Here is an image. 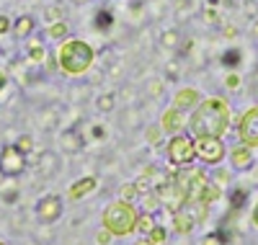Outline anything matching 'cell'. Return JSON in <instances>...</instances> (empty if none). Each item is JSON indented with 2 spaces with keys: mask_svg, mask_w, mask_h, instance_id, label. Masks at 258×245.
<instances>
[{
  "mask_svg": "<svg viewBox=\"0 0 258 245\" xmlns=\"http://www.w3.org/2000/svg\"><path fill=\"white\" fill-rule=\"evenodd\" d=\"M191 137H222L230 127V106L222 98H202L188 116Z\"/></svg>",
  "mask_w": 258,
  "mask_h": 245,
  "instance_id": "1",
  "label": "cell"
},
{
  "mask_svg": "<svg viewBox=\"0 0 258 245\" xmlns=\"http://www.w3.org/2000/svg\"><path fill=\"white\" fill-rule=\"evenodd\" d=\"M93 59H96V52L88 41H83V39H64L59 44V49H57V65H59V70L64 75H83V73H88L93 68Z\"/></svg>",
  "mask_w": 258,
  "mask_h": 245,
  "instance_id": "2",
  "label": "cell"
},
{
  "mask_svg": "<svg viewBox=\"0 0 258 245\" xmlns=\"http://www.w3.org/2000/svg\"><path fill=\"white\" fill-rule=\"evenodd\" d=\"M137 209L132 202H124V199H116L109 207L103 209V217H101V225L109 230L114 237H126L135 232V225H137Z\"/></svg>",
  "mask_w": 258,
  "mask_h": 245,
  "instance_id": "3",
  "label": "cell"
},
{
  "mask_svg": "<svg viewBox=\"0 0 258 245\" xmlns=\"http://www.w3.org/2000/svg\"><path fill=\"white\" fill-rule=\"evenodd\" d=\"M165 158L170 165H188L197 160V142H194L191 135H183V132H178V135H170V140L165 142Z\"/></svg>",
  "mask_w": 258,
  "mask_h": 245,
  "instance_id": "4",
  "label": "cell"
},
{
  "mask_svg": "<svg viewBox=\"0 0 258 245\" xmlns=\"http://www.w3.org/2000/svg\"><path fill=\"white\" fill-rule=\"evenodd\" d=\"M194 142H197V158L207 165H217L222 163L225 158V142L222 137H194Z\"/></svg>",
  "mask_w": 258,
  "mask_h": 245,
  "instance_id": "5",
  "label": "cell"
},
{
  "mask_svg": "<svg viewBox=\"0 0 258 245\" xmlns=\"http://www.w3.org/2000/svg\"><path fill=\"white\" fill-rule=\"evenodd\" d=\"M24 170H26V155L16 145H6L3 150H0V173L11 175V178H18Z\"/></svg>",
  "mask_w": 258,
  "mask_h": 245,
  "instance_id": "6",
  "label": "cell"
},
{
  "mask_svg": "<svg viewBox=\"0 0 258 245\" xmlns=\"http://www.w3.org/2000/svg\"><path fill=\"white\" fill-rule=\"evenodd\" d=\"M62 212H64V204H62V196L57 194H47L36 202V219L41 225H54L62 217Z\"/></svg>",
  "mask_w": 258,
  "mask_h": 245,
  "instance_id": "7",
  "label": "cell"
},
{
  "mask_svg": "<svg viewBox=\"0 0 258 245\" xmlns=\"http://www.w3.org/2000/svg\"><path fill=\"white\" fill-rule=\"evenodd\" d=\"M238 135H240V142H243V145H248V147H258V106L248 108L245 114L240 116Z\"/></svg>",
  "mask_w": 258,
  "mask_h": 245,
  "instance_id": "8",
  "label": "cell"
},
{
  "mask_svg": "<svg viewBox=\"0 0 258 245\" xmlns=\"http://www.w3.org/2000/svg\"><path fill=\"white\" fill-rule=\"evenodd\" d=\"M188 124L186 119V111L176 108V106H168L163 111V116H160V129H163V135H178V132H183Z\"/></svg>",
  "mask_w": 258,
  "mask_h": 245,
  "instance_id": "9",
  "label": "cell"
},
{
  "mask_svg": "<svg viewBox=\"0 0 258 245\" xmlns=\"http://www.w3.org/2000/svg\"><path fill=\"white\" fill-rule=\"evenodd\" d=\"M59 147H62V152H68V155H75V152H80L83 147H85V137H83V132L80 129H75V127H68L59 135Z\"/></svg>",
  "mask_w": 258,
  "mask_h": 245,
  "instance_id": "10",
  "label": "cell"
},
{
  "mask_svg": "<svg viewBox=\"0 0 258 245\" xmlns=\"http://www.w3.org/2000/svg\"><path fill=\"white\" fill-rule=\"evenodd\" d=\"M96 186H98V178L96 175H83V178H78V181L68 189V196L73 199V202H80V199L91 196L96 191Z\"/></svg>",
  "mask_w": 258,
  "mask_h": 245,
  "instance_id": "11",
  "label": "cell"
},
{
  "mask_svg": "<svg viewBox=\"0 0 258 245\" xmlns=\"http://www.w3.org/2000/svg\"><path fill=\"white\" fill-rule=\"evenodd\" d=\"M202 101V93L197 91V88H181V91L173 96V106L181 108V111H191L194 106H199Z\"/></svg>",
  "mask_w": 258,
  "mask_h": 245,
  "instance_id": "12",
  "label": "cell"
},
{
  "mask_svg": "<svg viewBox=\"0 0 258 245\" xmlns=\"http://www.w3.org/2000/svg\"><path fill=\"white\" fill-rule=\"evenodd\" d=\"M11 31H13L16 39H29V36L36 31V18H34V16H18V18L13 21Z\"/></svg>",
  "mask_w": 258,
  "mask_h": 245,
  "instance_id": "13",
  "label": "cell"
},
{
  "mask_svg": "<svg viewBox=\"0 0 258 245\" xmlns=\"http://www.w3.org/2000/svg\"><path fill=\"white\" fill-rule=\"evenodd\" d=\"M194 225H197V219H194V214H191L188 209H178V212H173V222H170V227H173L176 232L186 235V232L194 230Z\"/></svg>",
  "mask_w": 258,
  "mask_h": 245,
  "instance_id": "14",
  "label": "cell"
},
{
  "mask_svg": "<svg viewBox=\"0 0 258 245\" xmlns=\"http://www.w3.org/2000/svg\"><path fill=\"white\" fill-rule=\"evenodd\" d=\"M18 196H21V189L16 183V178L6 175V181H0V199H3L6 204H16Z\"/></svg>",
  "mask_w": 258,
  "mask_h": 245,
  "instance_id": "15",
  "label": "cell"
},
{
  "mask_svg": "<svg viewBox=\"0 0 258 245\" xmlns=\"http://www.w3.org/2000/svg\"><path fill=\"white\" fill-rule=\"evenodd\" d=\"M111 26H114V13H111V8H98L96 13H93V29L96 31H111Z\"/></svg>",
  "mask_w": 258,
  "mask_h": 245,
  "instance_id": "16",
  "label": "cell"
},
{
  "mask_svg": "<svg viewBox=\"0 0 258 245\" xmlns=\"http://www.w3.org/2000/svg\"><path fill=\"white\" fill-rule=\"evenodd\" d=\"M230 158H232V165H235V168H240V170H243V168L250 165L253 155H250V147L240 142L238 147H232V150H230Z\"/></svg>",
  "mask_w": 258,
  "mask_h": 245,
  "instance_id": "17",
  "label": "cell"
},
{
  "mask_svg": "<svg viewBox=\"0 0 258 245\" xmlns=\"http://www.w3.org/2000/svg\"><path fill=\"white\" fill-rule=\"evenodd\" d=\"M39 173H44V175H52L59 165V158H57V152H41V158H39Z\"/></svg>",
  "mask_w": 258,
  "mask_h": 245,
  "instance_id": "18",
  "label": "cell"
},
{
  "mask_svg": "<svg viewBox=\"0 0 258 245\" xmlns=\"http://www.w3.org/2000/svg\"><path fill=\"white\" fill-rule=\"evenodd\" d=\"M155 225H158L155 214H150V212H140V214H137V225H135V232H140V235H150V230H153Z\"/></svg>",
  "mask_w": 258,
  "mask_h": 245,
  "instance_id": "19",
  "label": "cell"
},
{
  "mask_svg": "<svg viewBox=\"0 0 258 245\" xmlns=\"http://www.w3.org/2000/svg\"><path fill=\"white\" fill-rule=\"evenodd\" d=\"M26 57H29V62H31V65H41V62L47 59V49H44V44L34 39V41L29 44V47H26Z\"/></svg>",
  "mask_w": 258,
  "mask_h": 245,
  "instance_id": "20",
  "label": "cell"
},
{
  "mask_svg": "<svg viewBox=\"0 0 258 245\" xmlns=\"http://www.w3.org/2000/svg\"><path fill=\"white\" fill-rule=\"evenodd\" d=\"M140 202H142V212L158 214V209H160V199H158L155 191H145V194H140Z\"/></svg>",
  "mask_w": 258,
  "mask_h": 245,
  "instance_id": "21",
  "label": "cell"
},
{
  "mask_svg": "<svg viewBox=\"0 0 258 245\" xmlns=\"http://www.w3.org/2000/svg\"><path fill=\"white\" fill-rule=\"evenodd\" d=\"M68 34H70V26L64 24V21H57V24H49V29H47V36H49V39H59V41H64V39H68Z\"/></svg>",
  "mask_w": 258,
  "mask_h": 245,
  "instance_id": "22",
  "label": "cell"
},
{
  "mask_svg": "<svg viewBox=\"0 0 258 245\" xmlns=\"http://www.w3.org/2000/svg\"><path fill=\"white\" fill-rule=\"evenodd\" d=\"M114 106H116V93H101L98 98H96V108L98 111H114Z\"/></svg>",
  "mask_w": 258,
  "mask_h": 245,
  "instance_id": "23",
  "label": "cell"
},
{
  "mask_svg": "<svg viewBox=\"0 0 258 245\" xmlns=\"http://www.w3.org/2000/svg\"><path fill=\"white\" fill-rule=\"evenodd\" d=\"M119 199H124V202H132L135 204V199H140V189H137V183L132 181V183H121V189H119Z\"/></svg>",
  "mask_w": 258,
  "mask_h": 245,
  "instance_id": "24",
  "label": "cell"
},
{
  "mask_svg": "<svg viewBox=\"0 0 258 245\" xmlns=\"http://www.w3.org/2000/svg\"><path fill=\"white\" fill-rule=\"evenodd\" d=\"M145 237H150V242H153V245H165V240H168V230L160 227V225H155L153 230H150V235H145Z\"/></svg>",
  "mask_w": 258,
  "mask_h": 245,
  "instance_id": "25",
  "label": "cell"
},
{
  "mask_svg": "<svg viewBox=\"0 0 258 245\" xmlns=\"http://www.w3.org/2000/svg\"><path fill=\"white\" fill-rule=\"evenodd\" d=\"M222 65H225V68H230V70H235L240 65V49H227L222 54Z\"/></svg>",
  "mask_w": 258,
  "mask_h": 245,
  "instance_id": "26",
  "label": "cell"
},
{
  "mask_svg": "<svg viewBox=\"0 0 258 245\" xmlns=\"http://www.w3.org/2000/svg\"><path fill=\"white\" fill-rule=\"evenodd\" d=\"M160 44H163L165 49H173L176 44H181V41H178V31H173V29H168V31H165V34L160 36Z\"/></svg>",
  "mask_w": 258,
  "mask_h": 245,
  "instance_id": "27",
  "label": "cell"
},
{
  "mask_svg": "<svg viewBox=\"0 0 258 245\" xmlns=\"http://www.w3.org/2000/svg\"><path fill=\"white\" fill-rule=\"evenodd\" d=\"M16 147H18L21 152H24V155H29V152L34 150V140H31L29 135H21V137L16 140Z\"/></svg>",
  "mask_w": 258,
  "mask_h": 245,
  "instance_id": "28",
  "label": "cell"
},
{
  "mask_svg": "<svg viewBox=\"0 0 258 245\" xmlns=\"http://www.w3.org/2000/svg\"><path fill=\"white\" fill-rule=\"evenodd\" d=\"M147 91H150V96L158 98V96L165 93V83H163V80H150V83H147Z\"/></svg>",
  "mask_w": 258,
  "mask_h": 245,
  "instance_id": "29",
  "label": "cell"
},
{
  "mask_svg": "<svg viewBox=\"0 0 258 245\" xmlns=\"http://www.w3.org/2000/svg\"><path fill=\"white\" fill-rule=\"evenodd\" d=\"M44 21L47 24H57V21H62V8H47L44 11Z\"/></svg>",
  "mask_w": 258,
  "mask_h": 245,
  "instance_id": "30",
  "label": "cell"
},
{
  "mask_svg": "<svg viewBox=\"0 0 258 245\" xmlns=\"http://www.w3.org/2000/svg\"><path fill=\"white\" fill-rule=\"evenodd\" d=\"M160 137H163V129H160V124L147 129V142H150V145H158V142H160Z\"/></svg>",
  "mask_w": 258,
  "mask_h": 245,
  "instance_id": "31",
  "label": "cell"
},
{
  "mask_svg": "<svg viewBox=\"0 0 258 245\" xmlns=\"http://www.w3.org/2000/svg\"><path fill=\"white\" fill-rule=\"evenodd\" d=\"M111 240H114V235L106 230V227L98 230V235H96V245H111Z\"/></svg>",
  "mask_w": 258,
  "mask_h": 245,
  "instance_id": "32",
  "label": "cell"
},
{
  "mask_svg": "<svg viewBox=\"0 0 258 245\" xmlns=\"http://www.w3.org/2000/svg\"><path fill=\"white\" fill-rule=\"evenodd\" d=\"M202 245H225V235L222 232H212L202 240Z\"/></svg>",
  "mask_w": 258,
  "mask_h": 245,
  "instance_id": "33",
  "label": "cell"
},
{
  "mask_svg": "<svg viewBox=\"0 0 258 245\" xmlns=\"http://www.w3.org/2000/svg\"><path fill=\"white\" fill-rule=\"evenodd\" d=\"M11 26H13V21H11L8 16H3V13H0V36L11 34Z\"/></svg>",
  "mask_w": 258,
  "mask_h": 245,
  "instance_id": "34",
  "label": "cell"
},
{
  "mask_svg": "<svg viewBox=\"0 0 258 245\" xmlns=\"http://www.w3.org/2000/svg\"><path fill=\"white\" fill-rule=\"evenodd\" d=\"M91 137H93V140H101V137H106V129H103L101 124H93V127H91Z\"/></svg>",
  "mask_w": 258,
  "mask_h": 245,
  "instance_id": "35",
  "label": "cell"
},
{
  "mask_svg": "<svg viewBox=\"0 0 258 245\" xmlns=\"http://www.w3.org/2000/svg\"><path fill=\"white\" fill-rule=\"evenodd\" d=\"M44 62H47V73H54V70H59V65H57V54H54V57H47Z\"/></svg>",
  "mask_w": 258,
  "mask_h": 245,
  "instance_id": "36",
  "label": "cell"
},
{
  "mask_svg": "<svg viewBox=\"0 0 258 245\" xmlns=\"http://www.w3.org/2000/svg\"><path fill=\"white\" fill-rule=\"evenodd\" d=\"M225 85H227V88H238V85H240V78L235 75V73H230L227 80H225Z\"/></svg>",
  "mask_w": 258,
  "mask_h": 245,
  "instance_id": "37",
  "label": "cell"
},
{
  "mask_svg": "<svg viewBox=\"0 0 258 245\" xmlns=\"http://www.w3.org/2000/svg\"><path fill=\"white\" fill-rule=\"evenodd\" d=\"M6 85H8V75H6L3 70H0V93L6 91Z\"/></svg>",
  "mask_w": 258,
  "mask_h": 245,
  "instance_id": "38",
  "label": "cell"
},
{
  "mask_svg": "<svg viewBox=\"0 0 258 245\" xmlns=\"http://www.w3.org/2000/svg\"><path fill=\"white\" fill-rule=\"evenodd\" d=\"M191 44H194L191 39H186V41H181V54H186V52L191 49Z\"/></svg>",
  "mask_w": 258,
  "mask_h": 245,
  "instance_id": "39",
  "label": "cell"
},
{
  "mask_svg": "<svg viewBox=\"0 0 258 245\" xmlns=\"http://www.w3.org/2000/svg\"><path fill=\"white\" fill-rule=\"evenodd\" d=\"M135 245H153V242H150V237H145V235H142V237H140Z\"/></svg>",
  "mask_w": 258,
  "mask_h": 245,
  "instance_id": "40",
  "label": "cell"
},
{
  "mask_svg": "<svg viewBox=\"0 0 258 245\" xmlns=\"http://www.w3.org/2000/svg\"><path fill=\"white\" fill-rule=\"evenodd\" d=\"M207 6H209V8H217V6H220V0H207Z\"/></svg>",
  "mask_w": 258,
  "mask_h": 245,
  "instance_id": "41",
  "label": "cell"
},
{
  "mask_svg": "<svg viewBox=\"0 0 258 245\" xmlns=\"http://www.w3.org/2000/svg\"><path fill=\"white\" fill-rule=\"evenodd\" d=\"M253 222H255V227H258V204H255V209H253Z\"/></svg>",
  "mask_w": 258,
  "mask_h": 245,
  "instance_id": "42",
  "label": "cell"
},
{
  "mask_svg": "<svg viewBox=\"0 0 258 245\" xmlns=\"http://www.w3.org/2000/svg\"><path fill=\"white\" fill-rule=\"evenodd\" d=\"M255 34H258V26H255Z\"/></svg>",
  "mask_w": 258,
  "mask_h": 245,
  "instance_id": "43",
  "label": "cell"
},
{
  "mask_svg": "<svg viewBox=\"0 0 258 245\" xmlns=\"http://www.w3.org/2000/svg\"><path fill=\"white\" fill-rule=\"evenodd\" d=\"M0 245H6V242H0Z\"/></svg>",
  "mask_w": 258,
  "mask_h": 245,
  "instance_id": "44",
  "label": "cell"
}]
</instances>
